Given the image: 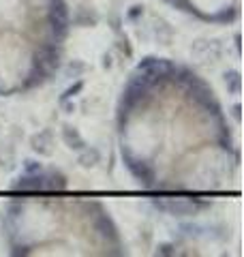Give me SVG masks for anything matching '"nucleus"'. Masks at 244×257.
Listing matches in <instances>:
<instances>
[{"label": "nucleus", "instance_id": "nucleus-7", "mask_svg": "<svg viewBox=\"0 0 244 257\" xmlns=\"http://www.w3.org/2000/svg\"><path fill=\"white\" fill-rule=\"evenodd\" d=\"M233 118H235V120H240V105H235V107H233Z\"/></svg>", "mask_w": 244, "mask_h": 257}, {"label": "nucleus", "instance_id": "nucleus-6", "mask_svg": "<svg viewBox=\"0 0 244 257\" xmlns=\"http://www.w3.org/2000/svg\"><path fill=\"white\" fill-rule=\"evenodd\" d=\"M81 88H84V82H77V84H75V86H73V88H69V90H67V92H64V94H62V99H60V103H62V101H67V99H71V96H75V92H79V90H81Z\"/></svg>", "mask_w": 244, "mask_h": 257}, {"label": "nucleus", "instance_id": "nucleus-1", "mask_svg": "<svg viewBox=\"0 0 244 257\" xmlns=\"http://www.w3.org/2000/svg\"><path fill=\"white\" fill-rule=\"evenodd\" d=\"M52 133L50 131H41L32 138V150L39 155H52Z\"/></svg>", "mask_w": 244, "mask_h": 257}, {"label": "nucleus", "instance_id": "nucleus-5", "mask_svg": "<svg viewBox=\"0 0 244 257\" xmlns=\"http://www.w3.org/2000/svg\"><path fill=\"white\" fill-rule=\"evenodd\" d=\"M86 71V64L84 62H79V60H73L69 67H67V75H71V77H79L81 73Z\"/></svg>", "mask_w": 244, "mask_h": 257}, {"label": "nucleus", "instance_id": "nucleus-2", "mask_svg": "<svg viewBox=\"0 0 244 257\" xmlns=\"http://www.w3.org/2000/svg\"><path fill=\"white\" fill-rule=\"evenodd\" d=\"M62 140H64V144L71 148V150H81L86 146V142L81 140V135L77 133V128L75 126H64L62 128Z\"/></svg>", "mask_w": 244, "mask_h": 257}, {"label": "nucleus", "instance_id": "nucleus-4", "mask_svg": "<svg viewBox=\"0 0 244 257\" xmlns=\"http://www.w3.org/2000/svg\"><path fill=\"white\" fill-rule=\"evenodd\" d=\"M225 86L231 88L233 94L240 92V75L235 73V71H231V73H225Z\"/></svg>", "mask_w": 244, "mask_h": 257}, {"label": "nucleus", "instance_id": "nucleus-3", "mask_svg": "<svg viewBox=\"0 0 244 257\" xmlns=\"http://www.w3.org/2000/svg\"><path fill=\"white\" fill-rule=\"evenodd\" d=\"M79 152H81V155H79V163H81V167H94L96 163H101V152L96 150V148H88V146H84Z\"/></svg>", "mask_w": 244, "mask_h": 257}]
</instances>
